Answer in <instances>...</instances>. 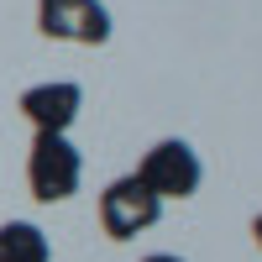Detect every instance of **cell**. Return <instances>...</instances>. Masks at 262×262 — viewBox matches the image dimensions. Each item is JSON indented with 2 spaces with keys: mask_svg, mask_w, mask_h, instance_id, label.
<instances>
[{
  "mask_svg": "<svg viewBox=\"0 0 262 262\" xmlns=\"http://www.w3.org/2000/svg\"><path fill=\"white\" fill-rule=\"evenodd\" d=\"M37 27L58 42L100 48V42H111V11L100 0H37Z\"/></svg>",
  "mask_w": 262,
  "mask_h": 262,
  "instance_id": "obj_4",
  "label": "cell"
},
{
  "mask_svg": "<svg viewBox=\"0 0 262 262\" xmlns=\"http://www.w3.org/2000/svg\"><path fill=\"white\" fill-rule=\"evenodd\" d=\"M137 179L158 194V200H189L194 189H200V179H205V168H200V152H194L189 142H179V137H163L158 147L142 158V168H137Z\"/></svg>",
  "mask_w": 262,
  "mask_h": 262,
  "instance_id": "obj_3",
  "label": "cell"
},
{
  "mask_svg": "<svg viewBox=\"0 0 262 262\" xmlns=\"http://www.w3.org/2000/svg\"><path fill=\"white\" fill-rule=\"evenodd\" d=\"M79 105H84V90L69 79H53V84H32L21 95V116H27L37 131H53V137H69V126L79 121Z\"/></svg>",
  "mask_w": 262,
  "mask_h": 262,
  "instance_id": "obj_5",
  "label": "cell"
},
{
  "mask_svg": "<svg viewBox=\"0 0 262 262\" xmlns=\"http://www.w3.org/2000/svg\"><path fill=\"white\" fill-rule=\"evenodd\" d=\"M0 262H53V247L42 226L32 221H6L0 226Z\"/></svg>",
  "mask_w": 262,
  "mask_h": 262,
  "instance_id": "obj_6",
  "label": "cell"
},
{
  "mask_svg": "<svg viewBox=\"0 0 262 262\" xmlns=\"http://www.w3.org/2000/svg\"><path fill=\"white\" fill-rule=\"evenodd\" d=\"M142 262H184V257H173V252H152V257H142Z\"/></svg>",
  "mask_w": 262,
  "mask_h": 262,
  "instance_id": "obj_7",
  "label": "cell"
},
{
  "mask_svg": "<svg viewBox=\"0 0 262 262\" xmlns=\"http://www.w3.org/2000/svg\"><path fill=\"white\" fill-rule=\"evenodd\" d=\"M158 215H163V200L137 179V173L105 184V194H100V226H105L111 242H131V236L152 231V226H158Z\"/></svg>",
  "mask_w": 262,
  "mask_h": 262,
  "instance_id": "obj_2",
  "label": "cell"
},
{
  "mask_svg": "<svg viewBox=\"0 0 262 262\" xmlns=\"http://www.w3.org/2000/svg\"><path fill=\"white\" fill-rule=\"evenodd\" d=\"M252 242L262 247V215H257V221H252Z\"/></svg>",
  "mask_w": 262,
  "mask_h": 262,
  "instance_id": "obj_8",
  "label": "cell"
},
{
  "mask_svg": "<svg viewBox=\"0 0 262 262\" xmlns=\"http://www.w3.org/2000/svg\"><path fill=\"white\" fill-rule=\"evenodd\" d=\"M84 179V158L69 137H53V131H37L32 142V158H27V184H32V200L42 205H63L79 194Z\"/></svg>",
  "mask_w": 262,
  "mask_h": 262,
  "instance_id": "obj_1",
  "label": "cell"
}]
</instances>
